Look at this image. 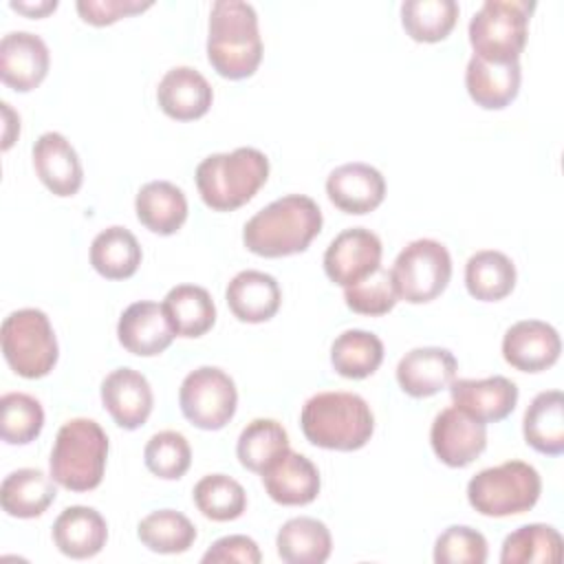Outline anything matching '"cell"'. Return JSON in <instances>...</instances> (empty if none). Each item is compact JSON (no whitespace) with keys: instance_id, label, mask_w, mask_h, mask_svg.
<instances>
[{"instance_id":"obj_28","label":"cell","mask_w":564,"mask_h":564,"mask_svg":"<svg viewBox=\"0 0 564 564\" xmlns=\"http://www.w3.org/2000/svg\"><path fill=\"white\" fill-rule=\"evenodd\" d=\"M522 434L527 445L546 456L564 452V394L560 390H544L533 397L522 419Z\"/></svg>"},{"instance_id":"obj_27","label":"cell","mask_w":564,"mask_h":564,"mask_svg":"<svg viewBox=\"0 0 564 564\" xmlns=\"http://www.w3.org/2000/svg\"><path fill=\"white\" fill-rule=\"evenodd\" d=\"M55 496L53 476L33 467L11 471L0 485V505L11 518H37L53 505Z\"/></svg>"},{"instance_id":"obj_9","label":"cell","mask_w":564,"mask_h":564,"mask_svg":"<svg viewBox=\"0 0 564 564\" xmlns=\"http://www.w3.org/2000/svg\"><path fill=\"white\" fill-rule=\"evenodd\" d=\"M390 273L399 300L425 304L447 289L452 278V258L438 240L419 238L401 249Z\"/></svg>"},{"instance_id":"obj_42","label":"cell","mask_w":564,"mask_h":564,"mask_svg":"<svg viewBox=\"0 0 564 564\" xmlns=\"http://www.w3.org/2000/svg\"><path fill=\"white\" fill-rule=\"evenodd\" d=\"M436 564H485L487 562V540L480 531L452 524L447 527L434 544Z\"/></svg>"},{"instance_id":"obj_36","label":"cell","mask_w":564,"mask_h":564,"mask_svg":"<svg viewBox=\"0 0 564 564\" xmlns=\"http://www.w3.org/2000/svg\"><path fill=\"white\" fill-rule=\"evenodd\" d=\"M458 20L454 0H405L401 4V24L414 42H441Z\"/></svg>"},{"instance_id":"obj_3","label":"cell","mask_w":564,"mask_h":564,"mask_svg":"<svg viewBox=\"0 0 564 564\" xmlns=\"http://www.w3.org/2000/svg\"><path fill=\"white\" fill-rule=\"evenodd\" d=\"M300 425L315 447L355 452L370 441L375 416L355 392H317L302 405Z\"/></svg>"},{"instance_id":"obj_23","label":"cell","mask_w":564,"mask_h":564,"mask_svg":"<svg viewBox=\"0 0 564 564\" xmlns=\"http://www.w3.org/2000/svg\"><path fill=\"white\" fill-rule=\"evenodd\" d=\"M225 300L236 319L247 324H260L269 322L278 313L282 291L273 275L247 269L231 278L225 291Z\"/></svg>"},{"instance_id":"obj_25","label":"cell","mask_w":564,"mask_h":564,"mask_svg":"<svg viewBox=\"0 0 564 564\" xmlns=\"http://www.w3.org/2000/svg\"><path fill=\"white\" fill-rule=\"evenodd\" d=\"M520 77V62L491 64L471 55L465 70V86L480 108L502 110L518 97Z\"/></svg>"},{"instance_id":"obj_19","label":"cell","mask_w":564,"mask_h":564,"mask_svg":"<svg viewBox=\"0 0 564 564\" xmlns=\"http://www.w3.org/2000/svg\"><path fill=\"white\" fill-rule=\"evenodd\" d=\"M117 337L128 352L139 357H154L161 355L176 335L163 306L150 300H141L121 313Z\"/></svg>"},{"instance_id":"obj_37","label":"cell","mask_w":564,"mask_h":564,"mask_svg":"<svg viewBox=\"0 0 564 564\" xmlns=\"http://www.w3.org/2000/svg\"><path fill=\"white\" fill-rule=\"evenodd\" d=\"M137 535L154 553H185L196 540V527L187 516L174 509H159L148 513L139 527Z\"/></svg>"},{"instance_id":"obj_6","label":"cell","mask_w":564,"mask_h":564,"mask_svg":"<svg viewBox=\"0 0 564 564\" xmlns=\"http://www.w3.org/2000/svg\"><path fill=\"white\" fill-rule=\"evenodd\" d=\"M533 9V0H485L467 29L474 55L491 64L518 62Z\"/></svg>"},{"instance_id":"obj_21","label":"cell","mask_w":564,"mask_h":564,"mask_svg":"<svg viewBox=\"0 0 564 564\" xmlns=\"http://www.w3.org/2000/svg\"><path fill=\"white\" fill-rule=\"evenodd\" d=\"M260 476L269 498L284 507H302L313 502L322 485L313 460L293 449H286Z\"/></svg>"},{"instance_id":"obj_12","label":"cell","mask_w":564,"mask_h":564,"mask_svg":"<svg viewBox=\"0 0 564 564\" xmlns=\"http://www.w3.org/2000/svg\"><path fill=\"white\" fill-rule=\"evenodd\" d=\"M430 443L441 463L447 467H467L487 447V427L460 408L441 410L430 430Z\"/></svg>"},{"instance_id":"obj_16","label":"cell","mask_w":564,"mask_h":564,"mask_svg":"<svg viewBox=\"0 0 564 564\" xmlns=\"http://www.w3.org/2000/svg\"><path fill=\"white\" fill-rule=\"evenodd\" d=\"M101 403L123 430L141 427L154 405L150 381L134 368H117L101 381Z\"/></svg>"},{"instance_id":"obj_1","label":"cell","mask_w":564,"mask_h":564,"mask_svg":"<svg viewBox=\"0 0 564 564\" xmlns=\"http://www.w3.org/2000/svg\"><path fill=\"white\" fill-rule=\"evenodd\" d=\"M322 223V209L311 196L286 194L247 220L242 242L256 256L284 258L306 251Z\"/></svg>"},{"instance_id":"obj_4","label":"cell","mask_w":564,"mask_h":564,"mask_svg":"<svg viewBox=\"0 0 564 564\" xmlns=\"http://www.w3.org/2000/svg\"><path fill=\"white\" fill-rule=\"evenodd\" d=\"M269 178V159L256 148H236L205 156L196 167V187L207 207L231 212L249 203Z\"/></svg>"},{"instance_id":"obj_7","label":"cell","mask_w":564,"mask_h":564,"mask_svg":"<svg viewBox=\"0 0 564 564\" xmlns=\"http://www.w3.org/2000/svg\"><path fill=\"white\" fill-rule=\"evenodd\" d=\"M542 491L538 469L524 460H507L478 471L467 482V500L489 518H507L535 507Z\"/></svg>"},{"instance_id":"obj_30","label":"cell","mask_w":564,"mask_h":564,"mask_svg":"<svg viewBox=\"0 0 564 564\" xmlns=\"http://www.w3.org/2000/svg\"><path fill=\"white\" fill-rule=\"evenodd\" d=\"M163 311L170 319L174 335L200 337L216 322V306L207 289L196 284H176L163 297Z\"/></svg>"},{"instance_id":"obj_31","label":"cell","mask_w":564,"mask_h":564,"mask_svg":"<svg viewBox=\"0 0 564 564\" xmlns=\"http://www.w3.org/2000/svg\"><path fill=\"white\" fill-rule=\"evenodd\" d=\"M141 256L139 240L121 225L106 227L90 245V264L106 280H126L134 275Z\"/></svg>"},{"instance_id":"obj_39","label":"cell","mask_w":564,"mask_h":564,"mask_svg":"<svg viewBox=\"0 0 564 564\" xmlns=\"http://www.w3.org/2000/svg\"><path fill=\"white\" fill-rule=\"evenodd\" d=\"M44 410L26 392H7L0 399V436L9 445H26L40 436Z\"/></svg>"},{"instance_id":"obj_24","label":"cell","mask_w":564,"mask_h":564,"mask_svg":"<svg viewBox=\"0 0 564 564\" xmlns=\"http://www.w3.org/2000/svg\"><path fill=\"white\" fill-rule=\"evenodd\" d=\"M106 540L108 524L104 516L93 507H66L53 522V542L66 557H95L106 546Z\"/></svg>"},{"instance_id":"obj_44","label":"cell","mask_w":564,"mask_h":564,"mask_svg":"<svg viewBox=\"0 0 564 564\" xmlns=\"http://www.w3.org/2000/svg\"><path fill=\"white\" fill-rule=\"evenodd\" d=\"M262 560L260 546L247 535H225L216 540L203 555V562H240L258 564Z\"/></svg>"},{"instance_id":"obj_18","label":"cell","mask_w":564,"mask_h":564,"mask_svg":"<svg viewBox=\"0 0 564 564\" xmlns=\"http://www.w3.org/2000/svg\"><path fill=\"white\" fill-rule=\"evenodd\" d=\"M456 370V357L447 348L421 346L401 357L397 364V381L405 394L423 399L449 388Z\"/></svg>"},{"instance_id":"obj_43","label":"cell","mask_w":564,"mask_h":564,"mask_svg":"<svg viewBox=\"0 0 564 564\" xmlns=\"http://www.w3.org/2000/svg\"><path fill=\"white\" fill-rule=\"evenodd\" d=\"M77 13L82 15L84 22L95 24V26H106L112 24L121 18L141 13L152 7L150 0H77Z\"/></svg>"},{"instance_id":"obj_32","label":"cell","mask_w":564,"mask_h":564,"mask_svg":"<svg viewBox=\"0 0 564 564\" xmlns=\"http://www.w3.org/2000/svg\"><path fill=\"white\" fill-rule=\"evenodd\" d=\"M465 286L480 302H498L516 286V264L502 251H476L465 264Z\"/></svg>"},{"instance_id":"obj_17","label":"cell","mask_w":564,"mask_h":564,"mask_svg":"<svg viewBox=\"0 0 564 564\" xmlns=\"http://www.w3.org/2000/svg\"><path fill=\"white\" fill-rule=\"evenodd\" d=\"M452 403L480 423H496L507 419L518 403V386L494 375L487 379H454L449 383Z\"/></svg>"},{"instance_id":"obj_10","label":"cell","mask_w":564,"mask_h":564,"mask_svg":"<svg viewBox=\"0 0 564 564\" xmlns=\"http://www.w3.org/2000/svg\"><path fill=\"white\" fill-rule=\"evenodd\" d=\"M178 403L183 416L192 425L200 430H220L236 414L238 390L225 370L200 366L185 375L178 390Z\"/></svg>"},{"instance_id":"obj_26","label":"cell","mask_w":564,"mask_h":564,"mask_svg":"<svg viewBox=\"0 0 564 564\" xmlns=\"http://www.w3.org/2000/svg\"><path fill=\"white\" fill-rule=\"evenodd\" d=\"M134 212L139 223L152 234L172 236L187 220V198L170 181H150L137 192Z\"/></svg>"},{"instance_id":"obj_34","label":"cell","mask_w":564,"mask_h":564,"mask_svg":"<svg viewBox=\"0 0 564 564\" xmlns=\"http://www.w3.org/2000/svg\"><path fill=\"white\" fill-rule=\"evenodd\" d=\"M289 449V434L273 419H253L238 436L236 454L242 467L262 474Z\"/></svg>"},{"instance_id":"obj_38","label":"cell","mask_w":564,"mask_h":564,"mask_svg":"<svg viewBox=\"0 0 564 564\" xmlns=\"http://www.w3.org/2000/svg\"><path fill=\"white\" fill-rule=\"evenodd\" d=\"M196 509L214 520V522H229L242 516L247 507L245 487L225 474H207L203 476L192 491Z\"/></svg>"},{"instance_id":"obj_2","label":"cell","mask_w":564,"mask_h":564,"mask_svg":"<svg viewBox=\"0 0 564 564\" xmlns=\"http://www.w3.org/2000/svg\"><path fill=\"white\" fill-rule=\"evenodd\" d=\"M207 59L225 79L251 77L262 59L258 13L242 0H216L209 11Z\"/></svg>"},{"instance_id":"obj_20","label":"cell","mask_w":564,"mask_h":564,"mask_svg":"<svg viewBox=\"0 0 564 564\" xmlns=\"http://www.w3.org/2000/svg\"><path fill=\"white\" fill-rule=\"evenodd\" d=\"M37 178L55 196H73L79 192L84 170L70 141L59 132H44L31 150Z\"/></svg>"},{"instance_id":"obj_33","label":"cell","mask_w":564,"mask_h":564,"mask_svg":"<svg viewBox=\"0 0 564 564\" xmlns=\"http://www.w3.org/2000/svg\"><path fill=\"white\" fill-rule=\"evenodd\" d=\"M383 361V341L368 330L348 328L330 346V364L346 379H366Z\"/></svg>"},{"instance_id":"obj_40","label":"cell","mask_w":564,"mask_h":564,"mask_svg":"<svg viewBox=\"0 0 564 564\" xmlns=\"http://www.w3.org/2000/svg\"><path fill=\"white\" fill-rule=\"evenodd\" d=\"M143 460L154 476L163 480H178L189 469L192 449L181 432L163 430L145 443Z\"/></svg>"},{"instance_id":"obj_13","label":"cell","mask_w":564,"mask_h":564,"mask_svg":"<svg viewBox=\"0 0 564 564\" xmlns=\"http://www.w3.org/2000/svg\"><path fill=\"white\" fill-rule=\"evenodd\" d=\"M560 352L557 330L540 319H520L502 337V357L520 372H542L560 359Z\"/></svg>"},{"instance_id":"obj_35","label":"cell","mask_w":564,"mask_h":564,"mask_svg":"<svg viewBox=\"0 0 564 564\" xmlns=\"http://www.w3.org/2000/svg\"><path fill=\"white\" fill-rule=\"evenodd\" d=\"M562 557V535L551 524H524L511 531L500 551L502 564H555Z\"/></svg>"},{"instance_id":"obj_46","label":"cell","mask_w":564,"mask_h":564,"mask_svg":"<svg viewBox=\"0 0 564 564\" xmlns=\"http://www.w3.org/2000/svg\"><path fill=\"white\" fill-rule=\"evenodd\" d=\"M2 110H4V117H7V128H9V126L13 123V121H11V117H13V110L9 108V104H7V101H2ZM15 128H20V123H15ZM11 143H13V134H9V132H7V134H4V143H2V148H4V150H9V148H11Z\"/></svg>"},{"instance_id":"obj_5","label":"cell","mask_w":564,"mask_h":564,"mask_svg":"<svg viewBox=\"0 0 564 564\" xmlns=\"http://www.w3.org/2000/svg\"><path fill=\"white\" fill-rule=\"evenodd\" d=\"M108 458V436L93 419L66 421L53 443L48 469L53 480L70 491L99 487Z\"/></svg>"},{"instance_id":"obj_22","label":"cell","mask_w":564,"mask_h":564,"mask_svg":"<svg viewBox=\"0 0 564 564\" xmlns=\"http://www.w3.org/2000/svg\"><path fill=\"white\" fill-rule=\"evenodd\" d=\"M156 101L170 119L194 121L207 115L214 93L209 82L196 68L174 66L161 77L156 86Z\"/></svg>"},{"instance_id":"obj_45","label":"cell","mask_w":564,"mask_h":564,"mask_svg":"<svg viewBox=\"0 0 564 564\" xmlns=\"http://www.w3.org/2000/svg\"><path fill=\"white\" fill-rule=\"evenodd\" d=\"M9 7L20 11V13H26L31 18H44L46 13L57 9V0H37V2H22V0L15 2V0H11Z\"/></svg>"},{"instance_id":"obj_15","label":"cell","mask_w":564,"mask_h":564,"mask_svg":"<svg viewBox=\"0 0 564 564\" xmlns=\"http://www.w3.org/2000/svg\"><path fill=\"white\" fill-rule=\"evenodd\" d=\"M326 194L337 209L361 216L383 203L386 178L377 167L368 163H344L328 174Z\"/></svg>"},{"instance_id":"obj_11","label":"cell","mask_w":564,"mask_h":564,"mask_svg":"<svg viewBox=\"0 0 564 564\" xmlns=\"http://www.w3.org/2000/svg\"><path fill=\"white\" fill-rule=\"evenodd\" d=\"M381 240L366 227L339 231L324 251V271L330 282L352 286L381 267Z\"/></svg>"},{"instance_id":"obj_14","label":"cell","mask_w":564,"mask_h":564,"mask_svg":"<svg viewBox=\"0 0 564 564\" xmlns=\"http://www.w3.org/2000/svg\"><path fill=\"white\" fill-rule=\"evenodd\" d=\"M51 55L44 40L29 31H11L0 40V77L18 90L37 88L48 73Z\"/></svg>"},{"instance_id":"obj_41","label":"cell","mask_w":564,"mask_h":564,"mask_svg":"<svg viewBox=\"0 0 564 564\" xmlns=\"http://www.w3.org/2000/svg\"><path fill=\"white\" fill-rule=\"evenodd\" d=\"M346 306L359 315H386L399 302L392 273L379 267L366 280L344 289Z\"/></svg>"},{"instance_id":"obj_8","label":"cell","mask_w":564,"mask_h":564,"mask_svg":"<svg viewBox=\"0 0 564 564\" xmlns=\"http://www.w3.org/2000/svg\"><path fill=\"white\" fill-rule=\"evenodd\" d=\"M2 355L9 368L24 379L46 377L57 364V339L44 311L18 308L0 328Z\"/></svg>"},{"instance_id":"obj_29","label":"cell","mask_w":564,"mask_h":564,"mask_svg":"<svg viewBox=\"0 0 564 564\" xmlns=\"http://www.w3.org/2000/svg\"><path fill=\"white\" fill-rule=\"evenodd\" d=\"M275 546L286 564H322L330 557L333 538L322 520L300 516L280 527Z\"/></svg>"}]
</instances>
